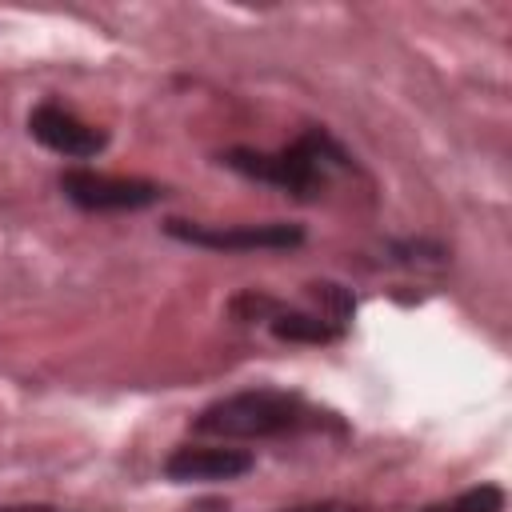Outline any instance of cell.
Returning <instances> with one entry per match:
<instances>
[{"mask_svg":"<svg viewBox=\"0 0 512 512\" xmlns=\"http://www.w3.org/2000/svg\"><path fill=\"white\" fill-rule=\"evenodd\" d=\"M308 424V408L296 392H276V388H252L224 396L208 404L192 428L204 436H224V440H260V436H284Z\"/></svg>","mask_w":512,"mask_h":512,"instance_id":"6da1fadb","label":"cell"},{"mask_svg":"<svg viewBox=\"0 0 512 512\" xmlns=\"http://www.w3.org/2000/svg\"><path fill=\"white\" fill-rule=\"evenodd\" d=\"M324 160H336V164H348L344 152L328 140V132L312 128L304 132L296 144L280 148V152H252V148H232L224 156L228 168L260 180V184H272V188H284L292 196H312L320 184H324Z\"/></svg>","mask_w":512,"mask_h":512,"instance_id":"7a4b0ae2","label":"cell"},{"mask_svg":"<svg viewBox=\"0 0 512 512\" xmlns=\"http://www.w3.org/2000/svg\"><path fill=\"white\" fill-rule=\"evenodd\" d=\"M168 236L196 244V248H212V252H256V248H296L304 240V232L296 224H188V220H168L164 224Z\"/></svg>","mask_w":512,"mask_h":512,"instance_id":"3957f363","label":"cell"},{"mask_svg":"<svg viewBox=\"0 0 512 512\" xmlns=\"http://www.w3.org/2000/svg\"><path fill=\"white\" fill-rule=\"evenodd\" d=\"M60 192L88 208V212H124V208H148L160 200V188L132 176H108L92 168H72L60 176Z\"/></svg>","mask_w":512,"mask_h":512,"instance_id":"277c9868","label":"cell"},{"mask_svg":"<svg viewBox=\"0 0 512 512\" xmlns=\"http://www.w3.org/2000/svg\"><path fill=\"white\" fill-rule=\"evenodd\" d=\"M28 132H32L44 148H52V152H60V156H72V160H88V156H96V152L108 144V136H104L100 128L84 124L80 116H72V112L60 108V104H40V108H32Z\"/></svg>","mask_w":512,"mask_h":512,"instance_id":"5b68a950","label":"cell"},{"mask_svg":"<svg viewBox=\"0 0 512 512\" xmlns=\"http://www.w3.org/2000/svg\"><path fill=\"white\" fill-rule=\"evenodd\" d=\"M252 472V456L240 448H208V444H184L164 460V476L180 484L200 480H236Z\"/></svg>","mask_w":512,"mask_h":512,"instance_id":"8992f818","label":"cell"},{"mask_svg":"<svg viewBox=\"0 0 512 512\" xmlns=\"http://www.w3.org/2000/svg\"><path fill=\"white\" fill-rule=\"evenodd\" d=\"M268 328L280 336V340H292V344H332L340 340V324L328 320V316H312V312H284L276 308L268 316Z\"/></svg>","mask_w":512,"mask_h":512,"instance_id":"52a82bcc","label":"cell"},{"mask_svg":"<svg viewBox=\"0 0 512 512\" xmlns=\"http://www.w3.org/2000/svg\"><path fill=\"white\" fill-rule=\"evenodd\" d=\"M504 508V492L496 484H480L472 492H464L448 512H500Z\"/></svg>","mask_w":512,"mask_h":512,"instance_id":"ba28073f","label":"cell"},{"mask_svg":"<svg viewBox=\"0 0 512 512\" xmlns=\"http://www.w3.org/2000/svg\"><path fill=\"white\" fill-rule=\"evenodd\" d=\"M288 512H352V508H344V504H332V500H324V504H300V508H288Z\"/></svg>","mask_w":512,"mask_h":512,"instance_id":"9c48e42d","label":"cell"}]
</instances>
